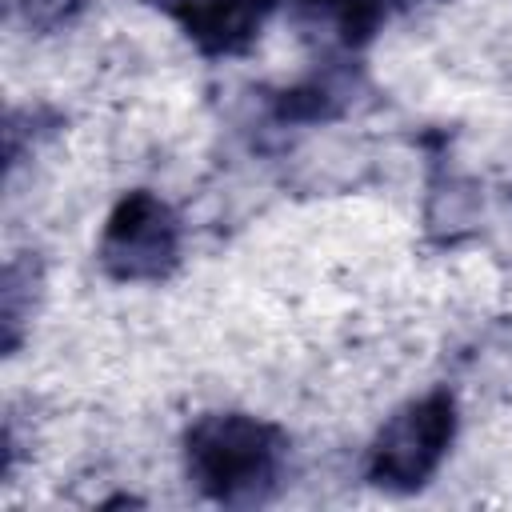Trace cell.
I'll return each instance as SVG.
<instances>
[{
  "label": "cell",
  "mask_w": 512,
  "mask_h": 512,
  "mask_svg": "<svg viewBox=\"0 0 512 512\" xmlns=\"http://www.w3.org/2000/svg\"><path fill=\"white\" fill-rule=\"evenodd\" d=\"M456 436V404L448 392H428L396 408L372 444V480L396 492L424 488L444 464Z\"/></svg>",
  "instance_id": "7a4b0ae2"
},
{
  "label": "cell",
  "mask_w": 512,
  "mask_h": 512,
  "mask_svg": "<svg viewBox=\"0 0 512 512\" xmlns=\"http://www.w3.org/2000/svg\"><path fill=\"white\" fill-rule=\"evenodd\" d=\"M300 8L324 20L344 44H360L372 36L384 0H300Z\"/></svg>",
  "instance_id": "5b68a950"
},
{
  "label": "cell",
  "mask_w": 512,
  "mask_h": 512,
  "mask_svg": "<svg viewBox=\"0 0 512 512\" xmlns=\"http://www.w3.org/2000/svg\"><path fill=\"white\" fill-rule=\"evenodd\" d=\"M100 260L116 280H160L176 260V220L152 192H128L100 236Z\"/></svg>",
  "instance_id": "3957f363"
},
{
  "label": "cell",
  "mask_w": 512,
  "mask_h": 512,
  "mask_svg": "<svg viewBox=\"0 0 512 512\" xmlns=\"http://www.w3.org/2000/svg\"><path fill=\"white\" fill-rule=\"evenodd\" d=\"M272 4L276 0H164L184 36L208 56L240 52L260 32Z\"/></svg>",
  "instance_id": "277c9868"
},
{
  "label": "cell",
  "mask_w": 512,
  "mask_h": 512,
  "mask_svg": "<svg viewBox=\"0 0 512 512\" xmlns=\"http://www.w3.org/2000/svg\"><path fill=\"white\" fill-rule=\"evenodd\" d=\"M188 476L220 504H256L276 484L284 436L248 412H212L188 428Z\"/></svg>",
  "instance_id": "6da1fadb"
}]
</instances>
